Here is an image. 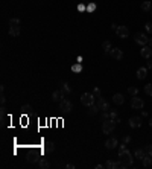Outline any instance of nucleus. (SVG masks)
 <instances>
[{"instance_id": "nucleus-1", "label": "nucleus", "mask_w": 152, "mask_h": 169, "mask_svg": "<svg viewBox=\"0 0 152 169\" xmlns=\"http://www.w3.org/2000/svg\"><path fill=\"white\" fill-rule=\"evenodd\" d=\"M119 162H120V168H123V169L131 168L134 163V158H132L131 153L126 149V143H122L119 148Z\"/></svg>"}, {"instance_id": "nucleus-2", "label": "nucleus", "mask_w": 152, "mask_h": 169, "mask_svg": "<svg viewBox=\"0 0 152 169\" xmlns=\"http://www.w3.org/2000/svg\"><path fill=\"white\" fill-rule=\"evenodd\" d=\"M116 128V122L111 120V119H106L102 122V131L105 132V134H111V132L114 131Z\"/></svg>"}, {"instance_id": "nucleus-3", "label": "nucleus", "mask_w": 152, "mask_h": 169, "mask_svg": "<svg viewBox=\"0 0 152 169\" xmlns=\"http://www.w3.org/2000/svg\"><path fill=\"white\" fill-rule=\"evenodd\" d=\"M94 95L93 93H82V96H81V102L85 105V107H91L93 104H94Z\"/></svg>"}, {"instance_id": "nucleus-4", "label": "nucleus", "mask_w": 152, "mask_h": 169, "mask_svg": "<svg viewBox=\"0 0 152 169\" xmlns=\"http://www.w3.org/2000/svg\"><path fill=\"white\" fill-rule=\"evenodd\" d=\"M143 107H145V101H143L141 97L134 96L132 99H131V108H134V110H141Z\"/></svg>"}, {"instance_id": "nucleus-5", "label": "nucleus", "mask_w": 152, "mask_h": 169, "mask_svg": "<svg viewBox=\"0 0 152 169\" xmlns=\"http://www.w3.org/2000/svg\"><path fill=\"white\" fill-rule=\"evenodd\" d=\"M134 40H136V43L140 44V46H146L148 41H149V37H146V35L141 34V32H137L136 35H134Z\"/></svg>"}, {"instance_id": "nucleus-6", "label": "nucleus", "mask_w": 152, "mask_h": 169, "mask_svg": "<svg viewBox=\"0 0 152 169\" xmlns=\"http://www.w3.org/2000/svg\"><path fill=\"white\" fill-rule=\"evenodd\" d=\"M71 108H73V104H71L70 101L62 99V101L59 102V110H61L62 113H70V111H71Z\"/></svg>"}, {"instance_id": "nucleus-7", "label": "nucleus", "mask_w": 152, "mask_h": 169, "mask_svg": "<svg viewBox=\"0 0 152 169\" xmlns=\"http://www.w3.org/2000/svg\"><path fill=\"white\" fill-rule=\"evenodd\" d=\"M116 34H117L119 38H128L129 37V29L126 26H119V28L116 29Z\"/></svg>"}, {"instance_id": "nucleus-8", "label": "nucleus", "mask_w": 152, "mask_h": 169, "mask_svg": "<svg viewBox=\"0 0 152 169\" xmlns=\"http://www.w3.org/2000/svg\"><path fill=\"white\" fill-rule=\"evenodd\" d=\"M64 96H66L64 90H62V88H59V90H55V92L52 93V101H53V102H61L62 99H64Z\"/></svg>"}, {"instance_id": "nucleus-9", "label": "nucleus", "mask_w": 152, "mask_h": 169, "mask_svg": "<svg viewBox=\"0 0 152 169\" xmlns=\"http://www.w3.org/2000/svg\"><path fill=\"white\" fill-rule=\"evenodd\" d=\"M96 105L99 107V110H102V111L110 110V102H108V101H105L102 96H101V97H97V102H96Z\"/></svg>"}, {"instance_id": "nucleus-10", "label": "nucleus", "mask_w": 152, "mask_h": 169, "mask_svg": "<svg viewBox=\"0 0 152 169\" xmlns=\"http://www.w3.org/2000/svg\"><path fill=\"white\" fill-rule=\"evenodd\" d=\"M129 127L131 128H140V125H141V117L140 116H132V117H129Z\"/></svg>"}, {"instance_id": "nucleus-11", "label": "nucleus", "mask_w": 152, "mask_h": 169, "mask_svg": "<svg viewBox=\"0 0 152 169\" xmlns=\"http://www.w3.org/2000/svg\"><path fill=\"white\" fill-rule=\"evenodd\" d=\"M110 55H111V57H113L116 61H120V59L123 58V50H122V49H119V47H116V49H111Z\"/></svg>"}, {"instance_id": "nucleus-12", "label": "nucleus", "mask_w": 152, "mask_h": 169, "mask_svg": "<svg viewBox=\"0 0 152 169\" xmlns=\"http://www.w3.org/2000/svg\"><path fill=\"white\" fill-rule=\"evenodd\" d=\"M140 55L143 57V58H151L152 57V47H149L148 44L146 46H141V50H140Z\"/></svg>"}, {"instance_id": "nucleus-13", "label": "nucleus", "mask_w": 152, "mask_h": 169, "mask_svg": "<svg viewBox=\"0 0 152 169\" xmlns=\"http://www.w3.org/2000/svg\"><path fill=\"white\" fill-rule=\"evenodd\" d=\"M117 145H119V142H117V139H116V137H110V139H106V142H105L106 149H114Z\"/></svg>"}, {"instance_id": "nucleus-14", "label": "nucleus", "mask_w": 152, "mask_h": 169, "mask_svg": "<svg viewBox=\"0 0 152 169\" xmlns=\"http://www.w3.org/2000/svg\"><path fill=\"white\" fill-rule=\"evenodd\" d=\"M21 34L20 26H9V37H19Z\"/></svg>"}, {"instance_id": "nucleus-15", "label": "nucleus", "mask_w": 152, "mask_h": 169, "mask_svg": "<svg viewBox=\"0 0 152 169\" xmlns=\"http://www.w3.org/2000/svg\"><path fill=\"white\" fill-rule=\"evenodd\" d=\"M55 151V145L52 142H44L43 143V153H53Z\"/></svg>"}, {"instance_id": "nucleus-16", "label": "nucleus", "mask_w": 152, "mask_h": 169, "mask_svg": "<svg viewBox=\"0 0 152 169\" xmlns=\"http://www.w3.org/2000/svg\"><path fill=\"white\" fill-rule=\"evenodd\" d=\"M113 102H114L116 105H122V104L125 102V97H123V95H120V93H116V95L113 96Z\"/></svg>"}, {"instance_id": "nucleus-17", "label": "nucleus", "mask_w": 152, "mask_h": 169, "mask_svg": "<svg viewBox=\"0 0 152 169\" xmlns=\"http://www.w3.org/2000/svg\"><path fill=\"white\" fill-rule=\"evenodd\" d=\"M105 168H108V169H117V168H120V162H113V160H106Z\"/></svg>"}, {"instance_id": "nucleus-18", "label": "nucleus", "mask_w": 152, "mask_h": 169, "mask_svg": "<svg viewBox=\"0 0 152 169\" xmlns=\"http://www.w3.org/2000/svg\"><path fill=\"white\" fill-rule=\"evenodd\" d=\"M146 75H148V69H146V67L137 69V78H138V79H145Z\"/></svg>"}, {"instance_id": "nucleus-19", "label": "nucleus", "mask_w": 152, "mask_h": 169, "mask_svg": "<svg viewBox=\"0 0 152 169\" xmlns=\"http://www.w3.org/2000/svg\"><path fill=\"white\" fill-rule=\"evenodd\" d=\"M141 162H143V166H145V168H151L152 166V157L151 155H145L141 158Z\"/></svg>"}, {"instance_id": "nucleus-20", "label": "nucleus", "mask_w": 152, "mask_h": 169, "mask_svg": "<svg viewBox=\"0 0 152 169\" xmlns=\"http://www.w3.org/2000/svg\"><path fill=\"white\" fill-rule=\"evenodd\" d=\"M134 155H136V158H143V157H145L146 154H145V149H141V148H138V149H136V151H134Z\"/></svg>"}, {"instance_id": "nucleus-21", "label": "nucleus", "mask_w": 152, "mask_h": 169, "mask_svg": "<svg viewBox=\"0 0 152 169\" xmlns=\"http://www.w3.org/2000/svg\"><path fill=\"white\" fill-rule=\"evenodd\" d=\"M61 88H62V90H64V93H66V95L71 93V87H70V85H69L66 81H62V82H61Z\"/></svg>"}, {"instance_id": "nucleus-22", "label": "nucleus", "mask_w": 152, "mask_h": 169, "mask_svg": "<svg viewBox=\"0 0 152 169\" xmlns=\"http://www.w3.org/2000/svg\"><path fill=\"white\" fill-rule=\"evenodd\" d=\"M38 166H40L41 169H47V168L50 166V163L47 162L46 158H40V162H38Z\"/></svg>"}, {"instance_id": "nucleus-23", "label": "nucleus", "mask_w": 152, "mask_h": 169, "mask_svg": "<svg viewBox=\"0 0 152 169\" xmlns=\"http://www.w3.org/2000/svg\"><path fill=\"white\" fill-rule=\"evenodd\" d=\"M141 9L146 11V12H149V11L152 9V2H143V3H141Z\"/></svg>"}, {"instance_id": "nucleus-24", "label": "nucleus", "mask_w": 152, "mask_h": 169, "mask_svg": "<svg viewBox=\"0 0 152 169\" xmlns=\"http://www.w3.org/2000/svg\"><path fill=\"white\" fill-rule=\"evenodd\" d=\"M97 111H99V107H97L96 104H93L91 107H88V114H90V116H93V114H96Z\"/></svg>"}, {"instance_id": "nucleus-25", "label": "nucleus", "mask_w": 152, "mask_h": 169, "mask_svg": "<svg viewBox=\"0 0 152 169\" xmlns=\"http://www.w3.org/2000/svg\"><path fill=\"white\" fill-rule=\"evenodd\" d=\"M102 47H103V50H105V53H110L111 52V43L106 40V41H103L102 43Z\"/></svg>"}, {"instance_id": "nucleus-26", "label": "nucleus", "mask_w": 152, "mask_h": 169, "mask_svg": "<svg viewBox=\"0 0 152 169\" xmlns=\"http://www.w3.org/2000/svg\"><path fill=\"white\" fill-rule=\"evenodd\" d=\"M110 119H111V120H114V122H120V119L117 117V111H114V110H113V111H110Z\"/></svg>"}, {"instance_id": "nucleus-27", "label": "nucleus", "mask_w": 152, "mask_h": 169, "mask_svg": "<svg viewBox=\"0 0 152 169\" xmlns=\"http://www.w3.org/2000/svg\"><path fill=\"white\" fill-rule=\"evenodd\" d=\"M20 24H21V21H20V19H17V17L9 20V26H20Z\"/></svg>"}, {"instance_id": "nucleus-28", "label": "nucleus", "mask_w": 152, "mask_h": 169, "mask_svg": "<svg viewBox=\"0 0 152 169\" xmlns=\"http://www.w3.org/2000/svg\"><path fill=\"white\" fill-rule=\"evenodd\" d=\"M128 93H129L131 96H137V95H138V88H137V87H129V88H128Z\"/></svg>"}, {"instance_id": "nucleus-29", "label": "nucleus", "mask_w": 152, "mask_h": 169, "mask_svg": "<svg viewBox=\"0 0 152 169\" xmlns=\"http://www.w3.org/2000/svg\"><path fill=\"white\" fill-rule=\"evenodd\" d=\"M96 8H97L96 3H88V5H87V12H94Z\"/></svg>"}, {"instance_id": "nucleus-30", "label": "nucleus", "mask_w": 152, "mask_h": 169, "mask_svg": "<svg viewBox=\"0 0 152 169\" xmlns=\"http://www.w3.org/2000/svg\"><path fill=\"white\" fill-rule=\"evenodd\" d=\"M31 110H32V107H31L29 104H26V105H23V107H21V111H23V114H28V113H31Z\"/></svg>"}, {"instance_id": "nucleus-31", "label": "nucleus", "mask_w": 152, "mask_h": 169, "mask_svg": "<svg viewBox=\"0 0 152 169\" xmlns=\"http://www.w3.org/2000/svg\"><path fill=\"white\" fill-rule=\"evenodd\" d=\"M143 149H145V154H146V155H151V157H152V145H146Z\"/></svg>"}, {"instance_id": "nucleus-32", "label": "nucleus", "mask_w": 152, "mask_h": 169, "mask_svg": "<svg viewBox=\"0 0 152 169\" xmlns=\"http://www.w3.org/2000/svg\"><path fill=\"white\" fill-rule=\"evenodd\" d=\"M145 93H146L148 96H152V84L145 85Z\"/></svg>"}, {"instance_id": "nucleus-33", "label": "nucleus", "mask_w": 152, "mask_h": 169, "mask_svg": "<svg viewBox=\"0 0 152 169\" xmlns=\"http://www.w3.org/2000/svg\"><path fill=\"white\" fill-rule=\"evenodd\" d=\"M93 95H94L96 97H101V95H102L101 88H99V87H94V90H93Z\"/></svg>"}, {"instance_id": "nucleus-34", "label": "nucleus", "mask_w": 152, "mask_h": 169, "mask_svg": "<svg viewBox=\"0 0 152 169\" xmlns=\"http://www.w3.org/2000/svg\"><path fill=\"white\" fill-rule=\"evenodd\" d=\"M71 70H73V72H81V70H82V66H81V63H79V64H75L73 67H71Z\"/></svg>"}, {"instance_id": "nucleus-35", "label": "nucleus", "mask_w": 152, "mask_h": 169, "mask_svg": "<svg viewBox=\"0 0 152 169\" xmlns=\"http://www.w3.org/2000/svg\"><path fill=\"white\" fill-rule=\"evenodd\" d=\"M106 119H110V113H108V111H103L102 116H101V120L103 122V120H106Z\"/></svg>"}, {"instance_id": "nucleus-36", "label": "nucleus", "mask_w": 152, "mask_h": 169, "mask_svg": "<svg viewBox=\"0 0 152 169\" xmlns=\"http://www.w3.org/2000/svg\"><path fill=\"white\" fill-rule=\"evenodd\" d=\"M145 29H146L148 34H152V23H146L145 24Z\"/></svg>"}, {"instance_id": "nucleus-37", "label": "nucleus", "mask_w": 152, "mask_h": 169, "mask_svg": "<svg viewBox=\"0 0 152 169\" xmlns=\"http://www.w3.org/2000/svg\"><path fill=\"white\" fill-rule=\"evenodd\" d=\"M131 142V136H123V143H129Z\"/></svg>"}, {"instance_id": "nucleus-38", "label": "nucleus", "mask_w": 152, "mask_h": 169, "mask_svg": "<svg viewBox=\"0 0 152 169\" xmlns=\"http://www.w3.org/2000/svg\"><path fill=\"white\" fill-rule=\"evenodd\" d=\"M0 102H2V105H5V102H6V97L3 96V93H2V96H0Z\"/></svg>"}, {"instance_id": "nucleus-39", "label": "nucleus", "mask_w": 152, "mask_h": 169, "mask_svg": "<svg viewBox=\"0 0 152 169\" xmlns=\"http://www.w3.org/2000/svg\"><path fill=\"white\" fill-rule=\"evenodd\" d=\"M148 69H152V59L148 61Z\"/></svg>"}, {"instance_id": "nucleus-40", "label": "nucleus", "mask_w": 152, "mask_h": 169, "mask_svg": "<svg viewBox=\"0 0 152 169\" xmlns=\"http://www.w3.org/2000/svg\"><path fill=\"white\" fill-rule=\"evenodd\" d=\"M148 46H149V47H152V37H151V38H149V41H148Z\"/></svg>"}, {"instance_id": "nucleus-41", "label": "nucleus", "mask_w": 152, "mask_h": 169, "mask_svg": "<svg viewBox=\"0 0 152 169\" xmlns=\"http://www.w3.org/2000/svg\"><path fill=\"white\" fill-rule=\"evenodd\" d=\"M67 168H69V169H75V165H70V163H69V165H67Z\"/></svg>"}, {"instance_id": "nucleus-42", "label": "nucleus", "mask_w": 152, "mask_h": 169, "mask_svg": "<svg viewBox=\"0 0 152 169\" xmlns=\"http://www.w3.org/2000/svg\"><path fill=\"white\" fill-rule=\"evenodd\" d=\"M149 125L152 127V117H151V120H149Z\"/></svg>"}, {"instance_id": "nucleus-43", "label": "nucleus", "mask_w": 152, "mask_h": 169, "mask_svg": "<svg viewBox=\"0 0 152 169\" xmlns=\"http://www.w3.org/2000/svg\"><path fill=\"white\" fill-rule=\"evenodd\" d=\"M151 15H152V12H151Z\"/></svg>"}]
</instances>
